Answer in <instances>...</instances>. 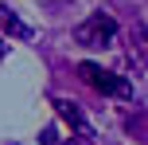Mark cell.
I'll use <instances>...</instances> for the list:
<instances>
[{
	"instance_id": "obj_1",
	"label": "cell",
	"mask_w": 148,
	"mask_h": 145,
	"mask_svg": "<svg viewBox=\"0 0 148 145\" xmlns=\"http://www.w3.org/2000/svg\"><path fill=\"white\" fill-rule=\"evenodd\" d=\"M113 35H117V20H113V16H101V12H94L86 24L74 28V39H78L82 47H109Z\"/></svg>"
},
{
	"instance_id": "obj_2",
	"label": "cell",
	"mask_w": 148,
	"mask_h": 145,
	"mask_svg": "<svg viewBox=\"0 0 148 145\" xmlns=\"http://www.w3.org/2000/svg\"><path fill=\"white\" fill-rule=\"evenodd\" d=\"M78 75H82V83H90L94 90H101V94H117V98H129V94H133L129 78L113 75V71H101L97 63H78Z\"/></svg>"
},
{
	"instance_id": "obj_3",
	"label": "cell",
	"mask_w": 148,
	"mask_h": 145,
	"mask_svg": "<svg viewBox=\"0 0 148 145\" xmlns=\"http://www.w3.org/2000/svg\"><path fill=\"white\" fill-rule=\"evenodd\" d=\"M55 106H59V114L66 118L70 126H78V130H82V133H86V137H90V130H86V118H82V110L74 106V102H66V98H55Z\"/></svg>"
},
{
	"instance_id": "obj_4",
	"label": "cell",
	"mask_w": 148,
	"mask_h": 145,
	"mask_svg": "<svg viewBox=\"0 0 148 145\" xmlns=\"http://www.w3.org/2000/svg\"><path fill=\"white\" fill-rule=\"evenodd\" d=\"M0 28H4V31H12V35H27V28L20 24V16H16L8 4H0Z\"/></svg>"
},
{
	"instance_id": "obj_5",
	"label": "cell",
	"mask_w": 148,
	"mask_h": 145,
	"mask_svg": "<svg viewBox=\"0 0 148 145\" xmlns=\"http://www.w3.org/2000/svg\"><path fill=\"white\" fill-rule=\"evenodd\" d=\"M133 39H136V51L148 55V31H144V24H133Z\"/></svg>"
},
{
	"instance_id": "obj_6",
	"label": "cell",
	"mask_w": 148,
	"mask_h": 145,
	"mask_svg": "<svg viewBox=\"0 0 148 145\" xmlns=\"http://www.w3.org/2000/svg\"><path fill=\"white\" fill-rule=\"evenodd\" d=\"M0 59H4V43H0Z\"/></svg>"
},
{
	"instance_id": "obj_7",
	"label": "cell",
	"mask_w": 148,
	"mask_h": 145,
	"mask_svg": "<svg viewBox=\"0 0 148 145\" xmlns=\"http://www.w3.org/2000/svg\"><path fill=\"white\" fill-rule=\"evenodd\" d=\"M66 145H74V141H66Z\"/></svg>"
}]
</instances>
